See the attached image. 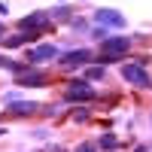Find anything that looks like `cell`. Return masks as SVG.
Wrapping results in <instances>:
<instances>
[{"label":"cell","instance_id":"obj_1","mask_svg":"<svg viewBox=\"0 0 152 152\" xmlns=\"http://www.w3.org/2000/svg\"><path fill=\"white\" fill-rule=\"evenodd\" d=\"M128 40L125 37H113V40H104V46H100V58L104 61H116V58H122L125 52H128Z\"/></svg>","mask_w":152,"mask_h":152},{"label":"cell","instance_id":"obj_2","mask_svg":"<svg viewBox=\"0 0 152 152\" xmlns=\"http://www.w3.org/2000/svg\"><path fill=\"white\" fill-rule=\"evenodd\" d=\"M122 79H128V82L137 85V88H149V85H152L146 67H140V64H125V67H122Z\"/></svg>","mask_w":152,"mask_h":152},{"label":"cell","instance_id":"obj_3","mask_svg":"<svg viewBox=\"0 0 152 152\" xmlns=\"http://www.w3.org/2000/svg\"><path fill=\"white\" fill-rule=\"evenodd\" d=\"M46 24H49V15H46V12H34V15L21 18V31H34V34H40V28H46Z\"/></svg>","mask_w":152,"mask_h":152},{"label":"cell","instance_id":"obj_4","mask_svg":"<svg viewBox=\"0 0 152 152\" xmlns=\"http://www.w3.org/2000/svg\"><path fill=\"white\" fill-rule=\"evenodd\" d=\"M94 18H97V21H104V24H116V28H125L122 12H116V9H97V12H94Z\"/></svg>","mask_w":152,"mask_h":152},{"label":"cell","instance_id":"obj_5","mask_svg":"<svg viewBox=\"0 0 152 152\" xmlns=\"http://www.w3.org/2000/svg\"><path fill=\"white\" fill-rule=\"evenodd\" d=\"M67 94H70V100H91L94 97V88L85 85V82H73Z\"/></svg>","mask_w":152,"mask_h":152},{"label":"cell","instance_id":"obj_6","mask_svg":"<svg viewBox=\"0 0 152 152\" xmlns=\"http://www.w3.org/2000/svg\"><path fill=\"white\" fill-rule=\"evenodd\" d=\"M55 55H58L55 46H37L34 52H31V61H52Z\"/></svg>","mask_w":152,"mask_h":152},{"label":"cell","instance_id":"obj_7","mask_svg":"<svg viewBox=\"0 0 152 152\" xmlns=\"http://www.w3.org/2000/svg\"><path fill=\"white\" fill-rule=\"evenodd\" d=\"M85 61H88V52H85V49H76V52L64 55V64H67V67H79V64H85Z\"/></svg>","mask_w":152,"mask_h":152},{"label":"cell","instance_id":"obj_8","mask_svg":"<svg viewBox=\"0 0 152 152\" xmlns=\"http://www.w3.org/2000/svg\"><path fill=\"white\" fill-rule=\"evenodd\" d=\"M18 82H21V85H43L46 79H43L40 73H21V76H18Z\"/></svg>","mask_w":152,"mask_h":152},{"label":"cell","instance_id":"obj_9","mask_svg":"<svg viewBox=\"0 0 152 152\" xmlns=\"http://www.w3.org/2000/svg\"><path fill=\"white\" fill-rule=\"evenodd\" d=\"M100 146H104V149H113V146H119V140H116L113 134H107V137H100Z\"/></svg>","mask_w":152,"mask_h":152},{"label":"cell","instance_id":"obj_10","mask_svg":"<svg viewBox=\"0 0 152 152\" xmlns=\"http://www.w3.org/2000/svg\"><path fill=\"white\" fill-rule=\"evenodd\" d=\"M88 79H104V67H88Z\"/></svg>","mask_w":152,"mask_h":152},{"label":"cell","instance_id":"obj_11","mask_svg":"<svg viewBox=\"0 0 152 152\" xmlns=\"http://www.w3.org/2000/svg\"><path fill=\"white\" fill-rule=\"evenodd\" d=\"M37 107L34 104H15V107H12V113H34Z\"/></svg>","mask_w":152,"mask_h":152},{"label":"cell","instance_id":"obj_12","mask_svg":"<svg viewBox=\"0 0 152 152\" xmlns=\"http://www.w3.org/2000/svg\"><path fill=\"white\" fill-rule=\"evenodd\" d=\"M76 152H94V146H91V143H82V146L76 149Z\"/></svg>","mask_w":152,"mask_h":152},{"label":"cell","instance_id":"obj_13","mask_svg":"<svg viewBox=\"0 0 152 152\" xmlns=\"http://www.w3.org/2000/svg\"><path fill=\"white\" fill-rule=\"evenodd\" d=\"M0 37H3V28H0Z\"/></svg>","mask_w":152,"mask_h":152}]
</instances>
